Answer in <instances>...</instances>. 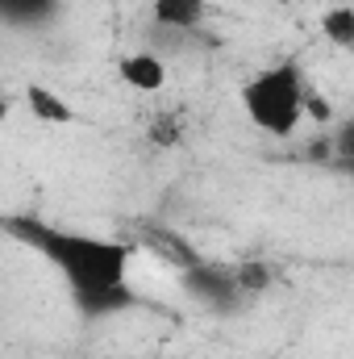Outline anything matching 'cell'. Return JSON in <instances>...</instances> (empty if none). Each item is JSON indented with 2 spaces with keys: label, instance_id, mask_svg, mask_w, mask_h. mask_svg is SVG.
Returning a JSON list of instances; mask_svg holds the SVG:
<instances>
[{
  "label": "cell",
  "instance_id": "obj_8",
  "mask_svg": "<svg viewBox=\"0 0 354 359\" xmlns=\"http://www.w3.org/2000/svg\"><path fill=\"white\" fill-rule=\"evenodd\" d=\"M183 138H187V117H183L179 109H155V113H150V121H146V142H150L155 151H176V147H183Z\"/></svg>",
  "mask_w": 354,
  "mask_h": 359
},
{
  "label": "cell",
  "instance_id": "obj_10",
  "mask_svg": "<svg viewBox=\"0 0 354 359\" xmlns=\"http://www.w3.org/2000/svg\"><path fill=\"white\" fill-rule=\"evenodd\" d=\"M321 38L338 50H351L354 46V8L351 4H334L325 17H321Z\"/></svg>",
  "mask_w": 354,
  "mask_h": 359
},
{
  "label": "cell",
  "instance_id": "obj_9",
  "mask_svg": "<svg viewBox=\"0 0 354 359\" xmlns=\"http://www.w3.org/2000/svg\"><path fill=\"white\" fill-rule=\"evenodd\" d=\"M229 271H234V284H238V292L246 297V305L259 301L263 292H271V288L279 284V271L271 268L267 259H242V264H229Z\"/></svg>",
  "mask_w": 354,
  "mask_h": 359
},
{
  "label": "cell",
  "instance_id": "obj_5",
  "mask_svg": "<svg viewBox=\"0 0 354 359\" xmlns=\"http://www.w3.org/2000/svg\"><path fill=\"white\" fill-rule=\"evenodd\" d=\"M25 113L34 117V121H42V126H76L80 121V113H76V104L63 96V92L46 88V84H38V80H29L25 88Z\"/></svg>",
  "mask_w": 354,
  "mask_h": 359
},
{
  "label": "cell",
  "instance_id": "obj_12",
  "mask_svg": "<svg viewBox=\"0 0 354 359\" xmlns=\"http://www.w3.org/2000/svg\"><path fill=\"white\" fill-rule=\"evenodd\" d=\"M8 113H13V92H8V84L0 80V121H4Z\"/></svg>",
  "mask_w": 354,
  "mask_h": 359
},
{
  "label": "cell",
  "instance_id": "obj_6",
  "mask_svg": "<svg viewBox=\"0 0 354 359\" xmlns=\"http://www.w3.org/2000/svg\"><path fill=\"white\" fill-rule=\"evenodd\" d=\"M150 17L167 34H192L208 21V0H150Z\"/></svg>",
  "mask_w": 354,
  "mask_h": 359
},
{
  "label": "cell",
  "instance_id": "obj_7",
  "mask_svg": "<svg viewBox=\"0 0 354 359\" xmlns=\"http://www.w3.org/2000/svg\"><path fill=\"white\" fill-rule=\"evenodd\" d=\"M59 0H0V25L8 29H38L55 21Z\"/></svg>",
  "mask_w": 354,
  "mask_h": 359
},
{
  "label": "cell",
  "instance_id": "obj_2",
  "mask_svg": "<svg viewBox=\"0 0 354 359\" xmlns=\"http://www.w3.org/2000/svg\"><path fill=\"white\" fill-rule=\"evenodd\" d=\"M304 92L309 76L296 59L267 63L242 84V113L267 138H292L304 121Z\"/></svg>",
  "mask_w": 354,
  "mask_h": 359
},
{
  "label": "cell",
  "instance_id": "obj_1",
  "mask_svg": "<svg viewBox=\"0 0 354 359\" xmlns=\"http://www.w3.org/2000/svg\"><path fill=\"white\" fill-rule=\"evenodd\" d=\"M0 230L13 234L21 247H29L38 259H46L59 271L67 292L76 297V305L88 318L121 313L138 301L129 288L134 247H125L117 238L71 230V226H55L46 217H34V213H8V217H0Z\"/></svg>",
  "mask_w": 354,
  "mask_h": 359
},
{
  "label": "cell",
  "instance_id": "obj_11",
  "mask_svg": "<svg viewBox=\"0 0 354 359\" xmlns=\"http://www.w3.org/2000/svg\"><path fill=\"white\" fill-rule=\"evenodd\" d=\"M304 117H313V121H321V126H330L334 121V104H330V96H321V92H304Z\"/></svg>",
  "mask_w": 354,
  "mask_h": 359
},
{
  "label": "cell",
  "instance_id": "obj_13",
  "mask_svg": "<svg viewBox=\"0 0 354 359\" xmlns=\"http://www.w3.org/2000/svg\"><path fill=\"white\" fill-rule=\"evenodd\" d=\"M267 4H288V0H267Z\"/></svg>",
  "mask_w": 354,
  "mask_h": 359
},
{
  "label": "cell",
  "instance_id": "obj_3",
  "mask_svg": "<svg viewBox=\"0 0 354 359\" xmlns=\"http://www.w3.org/2000/svg\"><path fill=\"white\" fill-rule=\"evenodd\" d=\"M179 284H183V292H187L196 305H204L208 313H238V309L246 305V297H242L238 284H234L229 264L192 259V264H183V271H179Z\"/></svg>",
  "mask_w": 354,
  "mask_h": 359
},
{
  "label": "cell",
  "instance_id": "obj_4",
  "mask_svg": "<svg viewBox=\"0 0 354 359\" xmlns=\"http://www.w3.org/2000/svg\"><path fill=\"white\" fill-rule=\"evenodd\" d=\"M117 76L121 84L142 96H155V92L167 88V59L159 50H129L117 59Z\"/></svg>",
  "mask_w": 354,
  "mask_h": 359
}]
</instances>
